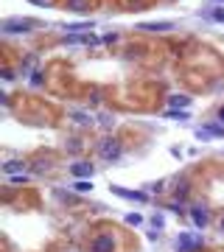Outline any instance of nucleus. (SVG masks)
Here are the masks:
<instances>
[{
  "mask_svg": "<svg viewBox=\"0 0 224 252\" xmlns=\"http://www.w3.org/2000/svg\"><path fill=\"white\" fill-rule=\"evenodd\" d=\"M37 25L34 20H23V17H9V20H3V25L0 28L6 31V34H25V31H31Z\"/></svg>",
  "mask_w": 224,
  "mask_h": 252,
  "instance_id": "obj_1",
  "label": "nucleus"
},
{
  "mask_svg": "<svg viewBox=\"0 0 224 252\" xmlns=\"http://www.w3.org/2000/svg\"><path fill=\"white\" fill-rule=\"evenodd\" d=\"M98 154L104 157V160H118L121 157V140L118 137H104L98 143Z\"/></svg>",
  "mask_w": 224,
  "mask_h": 252,
  "instance_id": "obj_2",
  "label": "nucleus"
},
{
  "mask_svg": "<svg viewBox=\"0 0 224 252\" xmlns=\"http://www.w3.org/2000/svg\"><path fill=\"white\" fill-rule=\"evenodd\" d=\"M202 247V235L196 233H179V238H176V250L179 252H196Z\"/></svg>",
  "mask_w": 224,
  "mask_h": 252,
  "instance_id": "obj_3",
  "label": "nucleus"
},
{
  "mask_svg": "<svg viewBox=\"0 0 224 252\" xmlns=\"http://www.w3.org/2000/svg\"><path fill=\"white\" fill-rule=\"evenodd\" d=\"M174 23L171 20H160V23H140L137 31H146V34H163V31H171Z\"/></svg>",
  "mask_w": 224,
  "mask_h": 252,
  "instance_id": "obj_4",
  "label": "nucleus"
},
{
  "mask_svg": "<svg viewBox=\"0 0 224 252\" xmlns=\"http://www.w3.org/2000/svg\"><path fill=\"white\" fill-rule=\"evenodd\" d=\"M115 250V238L109 233H101L93 238V252H112Z\"/></svg>",
  "mask_w": 224,
  "mask_h": 252,
  "instance_id": "obj_5",
  "label": "nucleus"
},
{
  "mask_svg": "<svg viewBox=\"0 0 224 252\" xmlns=\"http://www.w3.org/2000/svg\"><path fill=\"white\" fill-rule=\"evenodd\" d=\"M98 39L93 34H70L65 37V45H96Z\"/></svg>",
  "mask_w": 224,
  "mask_h": 252,
  "instance_id": "obj_6",
  "label": "nucleus"
},
{
  "mask_svg": "<svg viewBox=\"0 0 224 252\" xmlns=\"http://www.w3.org/2000/svg\"><path fill=\"white\" fill-rule=\"evenodd\" d=\"M191 219H194V224H196V227H205V224L210 222V213H207V210L202 207V204H196L194 210H191Z\"/></svg>",
  "mask_w": 224,
  "mask_h": 252,
  "instance_id": "obj_7",
  "label": "nucleus"
},
{
  "mask_svg": "<svg viewBox=\"0 0 224 252\" xmlns=\"http://www.w3.org/2000/svg\"><path fill=\"white\" fill-rule=\"evenodd\" d=\"M112 194L124 196V199H135V202H146V194H140V191H126V188H118V185H112Z\"/></svg>",
  "mask_w": 224,
  "mask_h": 252,
  "instance_id": "obj_8",
  "label": "nucleus"
},
{
  "mask_svg": "<svg viewBox=\"0 0 224 252\" xmlns=\"http://www.w3.org/2000/svg\"><path fill=\"white\" fill-rule=\"evenodd\" d=\"M70 171H73V176H93V165L90 163H73Z\"/></svg>",
  "mask_w": 224,
  "mask_h": 252,
  "instance_id": "obj_9",
  "label": "nucleus"
},
{
  "mask_svg": "<svg viewBox=\"0 0 224 252\" xmlns=\"http://www.w3.org/2000/svg\"><path fill=\"white\" fill-rule=\"evenodd\" d=\"M70 118H73L78 126H90V124H93V115H87V112H78V109H73V112H70Z\"/></svg>",
  "mask_w": 224,
  "mask_h": 252,
  "instance_id": "obj_10",
  "label": "nucleus"
},
{
  "mask_svg": "<svg viewBox=\"0 0 224 252\" xmlns=\"http://www.w3.org/2000/svg\"><path fill=\"white\" fill-rule=\"evenodd\" d=\"M168 104H171V107H191V98L188 96H171Z\"/></svg>",
  "mask_w": 224,
  "mask_h": 252,
  "instance_id": "obj_11",
  "label": "nucleus"
},
{
  "mask_svg": "<svg viewBox=\"0 0 224 252\" xmlns=\"http://www.w3.org/2000/svg\"><path fill=\"white\" fill-rule=\"evenodd\" d=\"M23 168H25V165L20 163V160H9V163L3 165V171H6V174H17V171H23Z\"/></svg>",
  "mask_w": 224,
  "mask_h": 252,
  "instance_id": "obj_12",
  "label": "nucleus"
},
{
  "mask_svg": "<svg viewBox=\"0 0 224 252\" xmlns=\"http://www.w3.org/2000/svg\"><path fill=\"white\" fill-rule=\"evenodd\" d=\"M68 9H73V11H84V9H87V0H68Z\"/></svg>",
  "mask_w": 224,
  "mask_h": 252,
  "instance_id": "obj_13",
  "label": "nucleus"
},
{
  "mask_svg": "<svg viewBox=\"0 0 224 252\" xmlns=\"http://www.w3.org/2000/svg\"><path fill=\"white\" fill-rule=\"evenodd\" d=\"M73 188H76L78 194H87V191H93V182H87V179H78V182L73 185Z\"/></svg>",
  "mask_w": 224,
  "mask_h": 252,
  "instance_id": "obj_14",
  "label": "nucleus"
},
{
  "mask_svg": "<svg viewBox=\"0 0 224 252\" xmlns=\"http://www.w3.org/2000/svg\"><path fill=\"white\" fill-rule=\"evenodd\" d=\"M168 118H179V121H188V112H176V109H168Z\"/></svg>",
  "mask_w": 224,
  "mask_h": 252,
  "instance_id": "obj_15",
  "label": "nucleus"
},
{
  "mask_svg": "<svg viewBox=\"0 0 224 252\" xmlns=\"http://www.w3.org/2000/svg\"><path fill=\"white\" fill-rule=\"evenodd\" d=\"M140 222H143V216H137V213H129L126 216V224H135V227H137Z\"/></svg>",
  "mask_w": 224,
  "mask_h": 252,
  "instance_id": "obj_16",
  "label": "nucleus"
},
{
  "mask_svg": "<svg viewBox=\"0 0 224 252\" xmlns=\"http://www.w3.org/2000/svg\"><path fill=\"white\" fill-rule=\"evenodd\" d=\"M101 124H104V126H112V124H115V118H112V115H101Z\"/></svg>",
  "mask_w": 224,
  "mask_h": 252,
  "instance_id": "obj_17",
  "label": "nucleus"
},
{
  "mask_svg": "<svg viewBox=\"0 0 224 252\" xmlns=\"http://www.w3.org/2000/svg\"><path fill=\"white\" fill-rule=\"evenodd\" d=\"M213 20H219V23H224V9H216V11H213Z\"/></svg>",
  "mask_w": 224,
  "mask_h": 252,
  "instance_id": "obj_18",
  "label": "nucleus"
},
{
  "mask_svg": "<svg viewBox=\"0 0 224 252\" xmlns=\"http://www.w3.org/2000/svg\"><path fill=\"white\" fill-rule=\"evenodd\" d=\"M188 194V182H182L179 188H176V196H185Z\"/></svg>",
  "mask_w": 224,
  "mask_h": 252,
  "instance_id": "obj_19",
  "label": "nucleus"
},
{
  "mask_svg": "<svg viewBox=\"0 0 224 252\" xmlns=\"http://www.w3.org/2000/svg\"><path fill=\"white\" fill-rule=\"evenodd\" d=\"M31 3H37V6H48L50 0H31Z\"/></svg>",
  "mask_w": 224,
  "mask_h": 252,
  "instance_id": "obj_20",
  "label": "nucleus"
},
{
  "mask_svg": "<svg viewBox=\"0 0 224 252\" xmlns=\"http://www.w3.org/2000/svg\"><path fill=\"white\" fill-rule=\"evenodd\" d=\"M219 121H222V124H224V107L219 109Z\"/></svg>",
  "mask_w": 224,
  "mask_h": 252,
  "instance_id": "obj_21",
  "label": "nucleus"
},
{
  "mask_svg": "<svg viewBox=\"0 0 224 252\" xmlns=\"http://www.w3.org/2000/svg\"><path fill=\"white\" fill-rule=\"evenodd\" d=\"M222 230H224V222H222Z\"/></svg>",
  "mask_w": 224,
  "mask_h": 252,
  "instance_id": "obj_22",
  "label": "nucleus"
},
{
  "mask_svg": "<svg viewBox=\"0 0 224 252\" xmlns=\"http://www.w3.org/2000/svg\"><path fill=\"white\" fill-rule=\"evenodd\" d=\"M222 3H224V0H222Z\"/></svg>",
  "mask_w": 224,
  "mask_h": 252,
  "instance_id": "obj_23",
  "label": "nucleus"
}]
</instances>
